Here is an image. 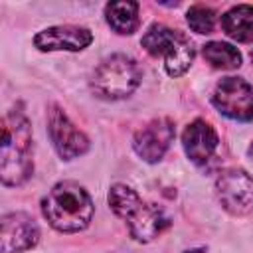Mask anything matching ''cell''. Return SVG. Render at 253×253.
Listing matches in <instances>:
<instances>
[{
	"instance_id": "obj_11",
	"label": "cell",
	"mask_w": 253,
	"mask_h": 253,
	"mask_svg": "<svg viewBox=\"0 0 253 253\" xmlns=\"http://www.w3.org/2000/svg\"><path fill=\"white\" fill-rule=\"evenodd\" d=\"M93 34L83 26H51L36 34L34 45L42 51H81L91 45Z\"/></svg>"
},
{
	"instance_id": "obj_9",
	"label": "cell",
	"mask_w": 253,
	"mask_h": 253,
	"mask_svg": "<svg viewBox=\"0 0 253 253\" xmlns=\"http://www.w3.org/2000/svg\"><path fill=\"white\" fill-rule=\"evenodd\" d=\"M174 123L170 119H154L134 132L132 148L144 162H158L174 140Z\"/></svg>"
},
{
	"instance_id": "obj_4",
	"label": "cell",
	"mask_w": 253,
	"mask_h": 253,
	"mask_svg": "<svg viewBox=\"0 0 253 253\" xmlns=\"http://www.w3.org/2000/svg\"><path fill=\"white\" fill-rule=\"evenodd\" d=\"M140 45L152 57L164 59V69L170 77L184 75L196 57L192 40L180 30H172L164 24H152L142 36Z\"/></svg>"
},
{
	"instance_id": "obj_10",
	"label": "cell",
	"mask_w": 253,
	"mask_h": 253,
	"mask_svg": "<svg viewBox=\"0 0 253 253\" xmlns=\"http://www.w3.org/2000/svg\"><path fill=\"white\" fill-rule=\"evenodd\" d=\"M40 241V227L28 213L14 211L0 221V253H22Z\"/></svg>"
},
{
	"instance_id": "obj_1",
	"label": "cell",
	"mask_w": 253,
	"mask_h": 253,
	"mask_svg": "<svg viewBox=\"0 0 253 253\" xmlns=\"http://www.w3.org/2000/svg\"><path fill=\"white\" fill-rule=\"evenodd\" d=\"M32 172V126L26 113L18 105L2 119L0 178L4 186H22Z\"/></svg>"
},
{
	"instance_id": "obj_8",
	"label": "cell",
	"mask_w": 253,
	"mask_h": 253,
	"mask_svg": "<svg viewBox=\"0 0 253 253\" xmlns=\"http://www.w3.org/2000/svg\"><path fill=\"white\" fill-rule=\"evenodd\" d=\"M47 132L55 152L63 160H73L89 150V138L69 121L65 111L57 105L47 107Z\"/></svg>"
},
{
	"instance_id": "obj_19",
	"label": "cell",
	"mask_w": 253,
	"mask_h": 253,
	"mask_svg": "<svg viewBox=\"0 0 253 253\" xmlns=\"http://www.w3.org/2000/svg\"><path fill=\"white\" fill-rule=\"evenodd\" d=\"M251 59H253V51H251Z\"/></svg>"
},
{
	"instance_id": "obj_3",
	"label": "cell",
	"mask_w": 253,
	"mask_h": 253,
	"mask_svg": "<svg viewBox=\"0 0 253 253\" xmlns=\"http://www.w3.org/2000/svg\"><path fill=\"white\" fill-rule=\"evenodd\" d=\"M109 206L121 219L126 221L130 237L140 243L152 241L170 225V219L162 208L146 204L132 188L125 184L111 186Z\"/></svg>"
},
{
	"instance_id": "obj_14",
	"label": "cell",
	"mask_w": 253,
	"mask_h": 253,
	"mask_svg": "<svg viewBox=\"0 0 253 253\" xmlns=\"http://www.w3.org/2000/svg\"><path fill=\"white\" fill-rule=\"evenodd\" d=\"M105 20L117 34H123V36L134 34L138 24H140L138 2H130V0L109 2L105 6Z\"/></svg>"
},
{
	"instance_id": "obj_7",
	"label": "cell",
	"mask_w": 253,
	"mask_h": 253,
	"mask_svg": "<svg viewBox=\"0 0 253 253\" xmlns=\"http://www.w3.org/2000/svg\"><path fill=\"white\" fill-rule=\"evenodd\" d=\"M215 194L231 215L253 213V178L241 168L223 170L215 180Z\"/></svg>"
},
{
	"instance_id": "obj_13",
	"label": "cell",
	"mask_w": 253,
	"mask_h": 253,
	"mask_svg": "<svg viewBox=\"0 0 253 253\" xmlns=\"http://www.w3.org/2000/svg\"><path fill=\"white\" fill-rule=\"evenodd\" d=\"M221 30L235 42L251 43L253 42V6L237 4L229 8L219 18Z\"/></svg>"
},
{
	"instance_id": "obj_16",
	"label": "cell",
	"mask_w": 253,
	"mask_h": 253,
	"mask_svg": "<svg viewBox=\"0 0 253 253\" xmlns=\"http://www.w3.org/2000/svg\"><path fill=\"white\" fill-rule=\"evenodd\" d=\"M186 22L196 34H211L215 28V12L210 6L194 4L186 12Z\"/></svg>"
},
{
	"instance_id": "obj_18",
	"label": "cell",
	"mask_w": 253,
	"mask_h": 253,
	"mask_svg": "<svg viewBox=\"0 0 253 253\" xmlns=\"http://www.w3.org/2000/svg\"><path fill=\"white\" fill-rule=\"evenodd\" d=\"M249 156H251V160H253V144L249 146Z\"/></svg>"
},
{
	"instance_id": "obj_12",
	"label": "cell",
	"mask_w": 253,
	"mask_h": 253,
	"mask_svg": "<svg viewBox=\"0 0 253 253\" xmlns=\"http://www.w3.org/2000/svg\"><path fill=\"white\" fill-rule=\"evenodd\" d=\"M182 146H184L186 156L194 164L204 166L215 156V152L219 148V136H217L215 128L208 121L196 119L184 128Z\"/></svg>"
},
{
	"instance_id": "obj_15",
	"label": "cell",
	"mask_w": 253,
	"mask_h": 253,
	"mask_svg": "<svg viewBox=\"0 0 253 253\" xmlns=\"http://www.w3.org/2000/svg\"><path fill=\"white\" fill-rule=\"evenodd\" d=\"M202 55L215 69H237L241 65V53L227 42H208L202 47Z\"/></svg>"
},
{
	"instance_id": "obj_5",
	"label": "cell",
	"mask_w": 253,
	"mask_h": 253,
	"mask_svg": "<svg viewBox=\"0 0 253 253\" xmlns=\"http://www.w3.org/2000/svg\"><path fill=\"white\" fill-rule=\"evenodd\" d=\"M140 79L142 73L138 63L125 53H115L97 65L91 79V89L101 99L117 101L128 97L140 85Z\"/></svg>"
},
{
	"instance_id": "obj_6",
	"label": "cell",
	"mask_w": 253,
	"mask_h": 253,
	"mask_svg": "<svg viewBox=\"0 0 253 253\" xmlns=\"http://www.w3.org/2000/svg\"><path fill=\"white\" fill-rule=\"evenodd\" d=\"M211 103L223 117L231 121H253V87L241 77H223L217 81Z\"/></svg>"
},
{
	"instance_id": "obj_17",
	"label": "cell",
	"mask_w": 253,
	"mask_h": 253,
	"mask_svg": "<svg viewBox=\"0 0 253 253\" xmlns=\"http://www.w3.org/2000/svg\"><path fill=\"white\" fill-rule=\"evenodd\" d=\"M184 253H206V249H202V247H196V249H188V251H184Z\"/></svg>"
},
{
	"instance_id": "obj_2",
	"label": "cell",
	"mask_w": 253,
	"mask_h": 253,
	"mask_svg": "<svg viewBox=\"0 0 253 253\" xmlns=\"http://www.w3.org/2000/svg\"><path fill=\"white\" fill-rule=\"evenodd\" d=\"M42 213L47 223L61 233H77L85 229L95 213L91 196L77 182L55 184L42 200Z\"/></svg>"
}]
</instances>
